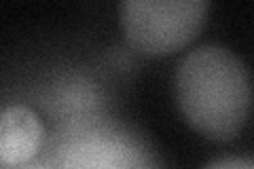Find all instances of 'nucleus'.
Segmentation results:
<instances>
[{"instance_id": "1", "label": "nucleus", "mask_w": 254, "mask_h": 169, "mask_svg": "<svg viewBox=\"0 0 254 169\" xmlns=\"http://www.w3.org/2000/svg\"><path fill=\"white\" fill-rule=\"evenodd\" d=\"M176 102L187 123L201 135L231 140L242 131L252 104L248 68L227 47H197L176 70Z\"/></svg>"}, {"instance_id": "2", "label": "nucleus", "mask_w": 254, "mask_h": 169, "mask_svg": "<svg viewBox=\"0 0 254 169\" xmlns=\"http://www.w3.org/2000/svg\"><path fill=\"white\" fill-rule=\"evenodd\" d=\"M43 152L49 169H165L144 135L102 110L64 118Z\"/></svg>"}, {"instance_id": "3", "label": "nucleus", "mask_w": 254, "mask_h": 169, "mask_svg": "<svg viewBox=\"0 0 254 169\" xmlns=\"http://www.w3.org/2000/svg\"><path fill=\"white\" fill-rule=\"evenodd\" d=\"M203 0H127L121 6L125 38L146 55H165L190 43L203 26Z\"/></svg>"}, {"instance_id": "4", "label": "nucleus", "mask_w": 254, "mask_h": 169, "mask_svg": "<svg viewBox=\"0 0 254 169\" xmlns=\"http://www.w3.org/2000/svg\"><path fill=\"white\" fill-rule=\"evenodd\" d=\"M45 127L28 106H9L0 118V159L4 167H19L41 155L47 144Z\"/></svg>"}, {"instance_id": "5", "label": "nucleus", "mask_w": 254, "mask_h": 169, "mask_svg": "<svg viewBox=\"0 0 254 169\" xmlns=\"http://www.w3.org/2000/svg\"><path fill=\"white\" fill-rule=\"evenodd\" d=\"M203 169H254V157H222Z\"/></svg>"}, {"instance_id": "6", "label": "nucleus", "mask_w": 254, "mask_h": 169, "mask_svg": "<svg viewBox=\"0 0 254 169\" xmlns=\"http://www.w3.org/2000/svg\"><path fill=\"white\" fill-rule=\"evenodd\" d=\"M26 169H49V167H45V165H34V167H26Z\"/></svg>"}]
</instances>
